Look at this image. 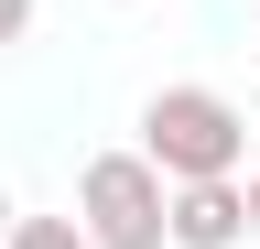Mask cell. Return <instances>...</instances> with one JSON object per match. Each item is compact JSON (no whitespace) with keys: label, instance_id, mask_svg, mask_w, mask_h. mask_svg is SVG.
I'll list each match as a JSON object with an SVG mask.
<instances>
[{"label":"cell","instance_id":"6da1fadb","mask_svg":"<svg viewBox=\"0 0 260 249\" xmlns=\"http://www.w3.org/2000/svg\"><path fill=\"white\" fill-rule=\"evenodd\" d=\"M141 163L162 184H206V173H239L249 163V119L217 98V87H152L141 109Z\"/></svg>","mask_w":260,"mask_h":249},{"label":"cell","instance_id":"7a4b0ae2","mask_svg":"<svg viewBox=\"0 0 260 249\" xmlns=\"http://www.w3.org/2000/svg\"><path fill=\"white\" fill-rule=\"evenodd\" d=\"M76 228L87 249H162V173L141 152H98L76 173Z\"/></svg>","mask_w":260,"mask_h":249},{"label":"cell","instance_id":"3957f363","mask_svg":"<svg viewBox=\"0 0 260 249\" xmlns=\"http://www.w3.org/2000/svg\"><path fill=\"white\" fill-rule=\"evenodd\" d=\"M249 217H239V173H206V184H162V249H239Z\"/></svg>","mask_w":260,"mask_h":249},{"label":"cell","instance_id":"277c9868","mask_svg":"<svg viewBox=\"0 0 260 249\" xmlns=\"http://www.w3.org/2000/svg\"><path fill=\"white\" fill-rule=\"evenodd\" d=\"M0 249H87V228H76V217H11Z\"/></svg>","mask_w":260,"mask_h":249},{"label":"cell","instance_id":"5b68a950","mask_svg":"<svg viewBox=\"0 0 260 249\" xmlns=\"http://www.w3.org/2000/svg\"><path fill=\"white\" fill-rule=\"evenodd\" d=\"M32 33V0H0V44H22Z\"/></svg>","mask_w":260,"mask_h":249},{"label":"cell","instance_id":"8992f818","mask_svg":"<svg viewBox=\"0 0 260 249\" xmlns=\"http://www.w3.org/2000/svg\"><path fill=\"white\" fill-rule=\"evenodd\" d=\"M239 217H249V238H260V173H249V184H239Z\"/></svg>","mask_w":260,"mask_h":249},{"label":"cell","instance_id":"52a82bcc","mask_svg":"<svg viewBox=\"0 0 260 249\" xmlns=\"http://www.w3.org/2000/svg\"><path fill=\"white\" fill-rule=\"evenodd\" d=\"M11 217H22V206H11V195H0V238H11Z\"/></svg>","mask_w":260,"mask_h":249},{"label":"cell","instance_id":"ba28073f","mask_svg":"<svg viewBox=\"0 0 260 249\" xmlns=\"http://www.w3.org/2000/svg\"><path fill=\"white\" fill-rule=\"evenodd\" d=\"M249 54H260V44H249Z\"/></svg>","mask_w":260,"mask_h":249}]
</instances>
